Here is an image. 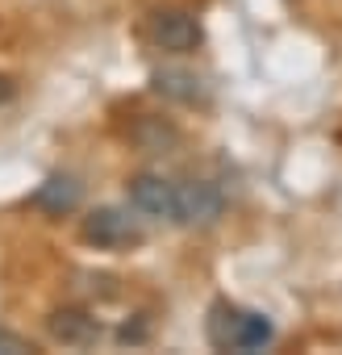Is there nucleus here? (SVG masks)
Instances as JSON below:
<instances>
[{
    "label": "nucleus",
    "instance_id": "nucleus-1",
    "mask_svg": "<svg viewBox=\"0 0 342 355\" xmlns=\"http://www.w3.org/2000/svg\"><path fill=\"white\" fill-rule=\"evenodd\" d=\"M205 334L217 351H263L271 338H276V326L255 313V309H242L234 301H213L209 305V322H205Z\"/></svg>",
    "mask_w": 342,
    "mask_h": 355
},
{
    "label": "nucleus",
    "instance_id": "nucleus-2",
    "mask_svg": "<svg viewBox=\"0 0 342 355\" xmlns=\"http://www.w3.org/2000/svg\"><path fill=\"white\" fill-rule=\"evenodd\" d=\"M84 243L100 247V251H125V247H138L142 243V226L125 214V209H92L84 218Z\"/></svg>",
    "mask_w": 342,
    "mask_h": 355
},
{
    "label": "nucleus",
    "instance_id": "nucleus-3",
    "mask_svg": "<svg viewBox=\"0 0 342 355\" xmlns=\"http://www.w3.org/2000/svg\"><path fill=\"white\" fill-rule=\"evenodd\" d=\"M226 209V197L217 184L209 180H188V184H176V209H171V222L180 226H213Z\"/></svg>",
    "mask_w": 342,
    "mask_h": 355
},
{
    "label": "nucleus",
    "instance_id": "nucleus-4",
    "mask_svg": "<svg viewBox=\"0 0 342 355\" xmlns=\"http://www.w3.org/2000/svg\"><path fill=\"white\" fill-rule=\"evenodd\" d=\"M150 38H154V46L159 51H167V55H188V51H197L201 46V21L192 17V13H184V9H163V13H154V21H150Z\"/></svg>",
    "mask_w": 342,
    "mask_h": 355
},
{
    "label": "nucleus",
    "instance_id": "nucleus-5",
    "mask_svg": "<svg viewBox=\"0 0 342 355\" xmlns=\"http://www.w3.org/2000/svg\"><path fill=\"white\" fill-rule=\"evenodd\" d=\"M129 201L146 218H171V209H176V184L163 180V175L142 171V175L129 180Z\"/></svg>",
    "mask_w": 342,
    "mask_h": 355
},
{
    "label": "nucleus",
    "instance_id": "nucleus-6",
    "mask_svg": "<svg viewBox=\"0 0 342 355\" xmlns=\"http://www.w3.org/2000/svg\"><path fill=\"white\" fill-rule=\"evenodd\" d=\"M80 201H84V189H80L75 175H51V180H42V184L34 189V197H30V205L42 209V214H51V218L75 214Z\"/></svg>",
    "mask_w": 342,
    "mask_h": 355
},
{
    "label": "nucleus",
    "instance_id": "nucleus-7",
    "mask_svg": "<svg viewBox=\"0 0 342 355\" xmlns=\"http://www.w3.org/2000/svg\"><path fill=\"white\" fill-rule=\"evenodd\" d=\"M46 330L55 343L63 347H92L100 338V322L88 313V309H55L46 318Z\"/></svg>",
    "mask_w": 342,
    "mask_h": 355
},
{
    "label": "nucleus",
    "instance_id": "nucleus-8",
    "mask_svg": "<svg viewBox=\"0 0 342 355\" xmlns=\"http://www.w3.org/2000/svg\"><path fill=\"white\" fill-rule=\"evenodd\" d=\"M154 92H163L167 101H180V105H197L201 101V80L192 71H154Z\"/></svg>",
    "mask_w": 342,
    "mask_h": 355
},
{
    "label": "nucleus",
    "instance_id": "nucleus-9",
    "mask_svg": "<svg viewBox=\"0 0 342 355\" xmlns=\"http://www.w3.org/2000/svg\"><path fill=\"white\" fill-rule=\"evenodd\" d=\"M0 351H9V355H17V351H38L26 334H13V330H0Z\"/></svg>",
    "mask_w": 342,
    "mask_h": 355
}]
</instances>
